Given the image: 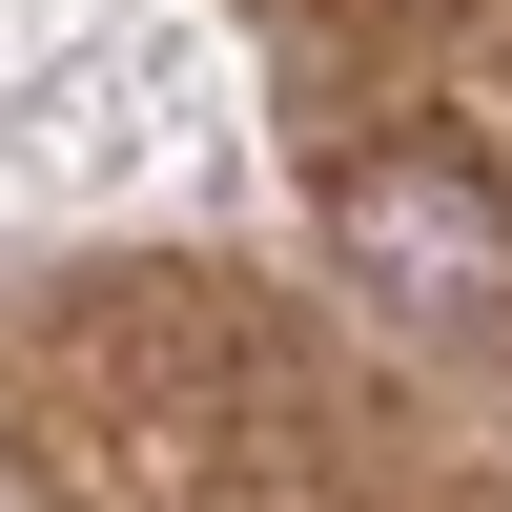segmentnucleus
I'll list each match as a JSON object with an SVG mask.
<instances>
[{"instance_id": "obj_1", "label": "nucleus", "mask_w": 512, "mask_h": 512, "mask_svg": "<svg viewBox=\"0 0 512 512\" xmlns=\"http://www.w3.org/2000/svg\"><path fill=\"white\" fill-rule=\"evenodd\" d=\"M349 246L390 287H431V308H492L512 287V205H492V164H451V144H349Z\"/></svg>"}, {"instance_id": "obj_2", "label": "nucleus", "mask_w": 512, "mask_h": 512, "mask_svg": "<svg viewBox=\"0 0 512 512\" xmlns=\"http://www.w3.org/2000/svg\"><path fill=\"white\" fill-rule=\"evenodd\" d=\"M0 512H21V451H0Z\"/></svg>"}]
</instances>
